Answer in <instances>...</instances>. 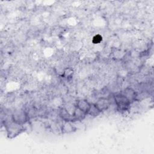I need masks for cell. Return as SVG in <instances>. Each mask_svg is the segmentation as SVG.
Wrapping results in <instances>:
<instances>
[{
  "mask_svg": "<svg viewBox=\"0 0 154 154\" xmlns=\"http://www.w3.org/2000/svg\"><path fill=\"white\" fill-rule=\"evenodd\" d=\"M7 137L9 138H13L24 131L22 125L14 122L12 118L11 120L5 125Z\"/></svg>",
  "mask_w": 154,
  "mask_h": 154,
  "instance_id": "obj_1",
  "label": "cell"
},
{
  "mask_svg": "<svg viewBox=\"0 0 154 154\" xmlns=\"http://www.w3.org/2000/svg\"><path fill=\"white\" fill-rule=\"evenodd\" d=\"M114 100L119 111L125 112L129 109L131 103L122 94H116L114 96Z\"/></svg>",
  "mask_w": 154,
  "mask_h": 154,
  "instance_id": "obj_2",
  "label": "cell"
},
{
  "mask_svg": "<svg viewBox=\"0 0 154 154\" xmlns=\"http://www.w3.org/2000/svg\"><path fill=\"white\" fill-rule=\"evenodd\" d=\"M11 118L14 122L20 125H23L29 120V117L27 112L23 109H17L14 111L11 115Z\"/></svg>",
  "mask_w": 154,
  "mask_h": 154,
  "instance_id": "obj_3",
  "label": "cell"
},
{
  "mask_svg": "<svg viewBox=\"0 0 154 154\" xmlns=\"http://www.w3.org/2000/svg\"><path fill=\"white\" fill-rule=\"evenodd\" d=\"M121 94L125 96L127 98V99L131 102V103H133L138 99L137 93L131 87L125 88Z\"/></svg>",
  "mask_w": 154,
  "mask_h": 154,
  "instance_id": "obj_4",
  "label": "cell"
},
{
  "mask_svg": "<svg viewBox=\"0 0 154 154\" xmlns=\"http://www.w3.org/2000/svg\"><path fill=\"white\" fill-rule=\"evenodd\" d=\"M94 104L102 112L108 109L110 105V102L107 98L101 97L97 100Z\"/></svg>",
  "mask_w": 154,
  "mask_h": 154,
  "instance_id": "obj_5",
  "label": "cell"
},
{
  "mask_svg": "<svg viewBox=\"0 0 154 154\" xmlns=\"http://www.w3.org/2000/svg\"><path fill=\"white\" fill-rule=\"evenodd\" d=\"M72 122L64 121L61 128L63 134H70L76 131V128L72 123Z\"/></svg>",
  "mask_w": 154,
  "mask_h": 154,
  "instance_id": "obj_6",
  "label": "cell"
},
{
  "mask_svg": "<svg viewBox=\"0 0 154 154\" xmlns=\"http://www.w3.org/2000/svg\"><path fill=\"white\" fill-rule=\"evenodd\" d=\"M91 103L86 99H79L76 101L75 106L79 109H81L84 112H86L87 114V112L90 107Z\"/></svg>",
  "mask_w": 154,
  "mask_h": 154,
  "instance_id": "obj_7",
  "label": "cell"
},
{
  "mask_svg": "<svg viewBox=\"0 0 154 154\" xmlns=\"http://www.w3.org/2000/svg\"><path fill=\"white\" fill-rule=\"evenodd\" d=\"M59 116L60 118L66 122H74L73 115L70 114L65 108H61L59 111Z\"/></svg>",
  "mask_w": 154,
  "mask_h": 154,
  "instance_id": "obj_8",
  "label": "cell"
},
{
  "mask_svg": "<svg viewBox=\"0 0 154 154\" xmlns=\"http://www.w3.org/2000/svg\"><path fill=\"white\" fill-rule=\"evenodd\" d=\"M87 115V114L86 112H84L83 111H82L81 109H79L76 106V108L73 114L74 121H79V122L82 121L85 118Z\"/></svg>",
  "mask_w": 154,
  "mask_h": 154,
  "instance_id": "obj_9",
  "label": "cell"
},
{
  "mask_svg": "<svg viewBox=\"0 0 154 154\" xmlns=\"http://www.w3.org/2000/svg\"><path fill=\"white\" fill-rule=\"evenodd\" d=\"M100 113H101V112L97 108V107L96 106V105L94 103H91L90 107L87 112V115H90L92 117H97Z\"/></svg>",
  "mask_w": 154,
  "mask_h": 154,
  "instance_id": "obj_10",
  "label": "cell"
},
{
  "mask_svg": "<svg viewBox=\"0 0 154 154\" xmlns=\"http://www.w3.org/2000/svg\"><path fill=\"white\" fill-rule=\"evenodd\" d=\"M74 73L73 70L70 67H67L63 70V73L62 74V76L64 78L69 79L72 77Z\"/></svg>",
  "mask_w": 154,
  "mask_h": 154,
  "instance_id": "obj_11",
  "label": "cell"
},
{
  "mask_svg": "<svg viewBox=\"0 0 154 154\" xmlns=\"http://www.w3.org/2000/svg\"><path fill=\"white\" fill-rule=\"evenodd\" d=\"M102 40V37L99 34H97V35H96L93 37V43L94 44H98Z\"/></svg>",
  "mask_w": 154,
  "mask_h": 154,
  "instance_id": "obj_12",
  "label": "cell"
}]
</instances>
